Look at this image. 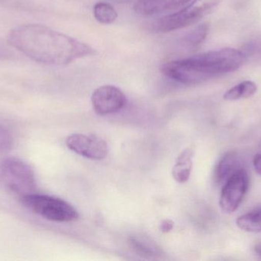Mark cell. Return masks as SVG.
Here are the masks:
<instances>
[{
    "mask_svg": "<svg viewBox=\"0 0 261 261\" xmlns=\"http://www.w3.org/2000/svg\"><path fill=\"white\" fill-rule=\"evenodd\" d=\"M193 151L191 149H186L178 156L173 169V176L179 183H184L190 179L193 168Z\"/></svg>",
    "mask_w": 261,
    "mask_h": 261,
    "instance_id": "obj_11",
    "label": "cell"
},
{
    "mask_svg": "<svg viewBox=\"0 0 261 261\" xmlns=\"http://www.w3.org/2000/svg\"><path fill=\"white\" fill-rule=\"evenodd\" d=\"M192 0H138L134 6L135 12L142 16H150L161 12L179 9Z\"/></svg>",
    "mask_w": 261,
    "mask_h": 261,
    "instance_id": "obj_9",
    "label": "cell"
},
{
    "mask_svg": "<svg viewBox=\"0 0 261 261\" xmlns=\"http://www.w3.org/2000/svg\"><path fill=\"white\" fill-rule=\"evenodd\" d=\"M249 176L242 167L225 182L221 192L219 205L225 213H233L240 206L248 192Z\"/></svg>",
    "mask_w": 261,
    "mask_h": 261,
    "instance_id": "obj_6",
    "label": "cell"
},
{
    "mask_svg": "<svg viewBox=\"0 0 261 261\" xmlns=\"http://www.w3.org/2000/svg\"><path fill=\"white\" fill-rule=\"evenodd\" d=\"M257 86L251 81H245L231 87L224 93L223 98L225 101H239L248 99L257 93Z\"/></svg>",
    "mask_w": 261,
    "mask_h": 261,
    "instance_id": "obj_12",
    "label": "cell"
},
{
    "mask_svg": "<svg viewBox=\"0 0 261 261\" xmlns=\"http://www.w3.org/2000/svg\"><path fill=\"white\" fill-rule=\"evenodd\" d=\"M221 0H192L180 10L165 15L155 21L153 30L158 32H173L191 26L202 19L217 7Z\"/></svg>",
    "mask_w": 261,
    "mask_h": 261,
    "instance_id": "obj_3",
    "label": "cell"
},
{
    "mask_svg": "<svg viewBox=\"0 0 261 261\" xmlns=\"http://www.w3.org/2000/svg\"><path fill=\"white\" fill-rule=\"evenodd\" d=\"M236 224L240 229L246 232H261V208L240 216Z\"/></svg>",
    "mask_w": 261,
    "mask_h": 261,
    "instance_id": "obj_13",
    "label": "cell"
},
{
    "mask_svg": "<svg viewBox=\"0 0 261 261\" xmlns=\"http://www.w3.org/2000/svg\"><path fill=\"white\" fill-rule=\"evenodd\" d=\"M241 168L240 160L236 152L229 151L223 155L216 164L213 179L217 185H223L234 172Z\"/></svg>",
    "mask_w": 261,
    "mask_h": 261,
    "instance_id": "obj_10",
    "label": "cell"
},
{
    "mask_svg": "<svg viewBox=\"0 0 261 261\" xmlns=\"http://www.w3.org/2000/svg\"><path fill=\"white\" fill-rule=\"evenodd\" d=\"M8 42L30 59L47 65H68L95 54L87 43L42 25L15 28L8 35Z\"/></svg>",
    "mask_w": 261,
    "mask_h": 261,
    "instance_id": "obj_1",
    "label": "cell"
},
{
    "mask_svg": "<svg viewBox=\"0 0 261 261\" xmlns=\"http://www.w3.org/2000/svg\"><path fill=\"white\" fill-rule=\"evenodd\" d=\"M91 101L95 112L104 116L122 110L126 104V97L116 86L103 85L94 90Z\"/></svg>",
    "mask_w": 261,
    "mask_h": 261,
    "instance_id": "obj_8",
    "label": "cell"
},
{
    "mask_svg": "<svg viewBox=\"0 0 261 261\" xmlns=\"http://www.w3.org/2000/svg\"><path fill=\"white\" fill-rule=\"evenodd\" d=\"M20 201L30 211L51 222H73L79 218L71 205L54 196L33 193L20 198Z\"/></svg>",
    "mask_w": 261,
    "mask_h": 261,
    "instance_id": "obj_4",
    "label": "cell"
},
{
    "mask_svg": "<svg viewBox=\"0 0 261 261\" xmlns=\"http://www.w3.org/2000/svg\"><path fill=\"white\" fill-rule=\"evenodd\" d=\"M253 165H254L255 171L261 176V153L255 155L253 159Z\"/></svg>",
    "mask_w": 261,
    "mask_h": 261,
    "instance_id": "obj_20",
    "label": "cell"
},
{
    "mask_svg": "<svg viewBox=\"0 0 261 261\" xmlns=\"http://www.w3.org/2000/svg\"><path fill=\"white\" fill-rule=\"evenodd\" d=\"M254 251H255V254L261 259V244L256 245Z\"/></svg>",
    "mask_w": 261,
    "mask_h": 261,
    "instance_id": "obj_21",
    "label": "cell"
},
{
    "mask_svg": "<svg viewBox=\"0 0 261 261\" xmlns=\"http://www.w3.org/2000/svg\"><path fill=\"white\" fill-rule=\"evenodd\" d=\"M0 171L6 185L20 198L35 191L36 180L33 169L22 159L14 156L6 158L1 162Z\"/></svg>",
    "mask_w": 261,
    "mask_h": 261,
    "instance_id": "obj_5",
    "label": "cell"
},
{
    "mask_svg": "<svg viewBox=\"0 0 261 261\" xmlns=\"http://www.w3.org/2000/svg\"><path fill=\"white\" fill-rule=\"evenodd\" d=\"M129 244L136 254H139L142 257H155L158 254V250L151 244L141 238L130 237Z\"/></svg>",
    "mask_w": 261,
    "mask_h": 261,
    "instance_id": "obj_16",
    "label": "cell"
},
{
    "mask_svg": "<svg viewBox=\"0 0 261 261\" xmlns=\"http://www.w3.org/2000/svg\"><path fill=\"white\" fill-rule=\"evenodd\" d=\"M248 60L261 64V38H256L245 43L241 49Z\"/></svg>",
    "mask_w": 261,
    "mask_h": 261,
    "instance_id": "obj_17",
    "label": "cell"
},
{
    "mask_svg": "<svg viewBox=\"0 0 261 261\" xmlns=\"http://www.w3.org/2000/svg\"><path fill=\"white\" fill-rule=\"evenodd\" d=\"M93 15L96 21L101 24H113L117 19V11L110 3L106 2H99L93 7Z\"/></svg>",
    "mask_w": 261,
    "mask_h": 261,
    "instance_id": "obj_14",
    "label": "cell"
},
{
    "mask_svg": "<svg viewBox=\"0 0 261 261\" xmlns=\"http://www.w3.org/2000/svg\"><path fill=\"white\" fill-rule=\"evenodd\" d=\"M245 61L246 58L242 51L225 48L168 61L161 66V70L176 82L194 85L236 72Z\"/></svg>",
    "mask_w": 261,
    "mask_h": 261,
    "instance_id": "obj_2",
    "label": "cell"
},
{
    "mask_svg": "<svg viewBox=\"0 0 261 261\" xmlns=\"http://www.w3.org/2000/svg\"><path fill=\"white\" fill-rule=\"evenodd\" d=\"M210 31V26L206 23L199 25L193 31L187 34L184 38V42L189 47H196L206 38Z\"/></svg>",
    "mask_w": 261,
    "mask_h": 261,
    "instance_id": "obj_15",
    "label": "cell"
},
{
    "mask_svg": "<svg viewBox=\"0 0 261 261\" xmlns=\"http://www.w3.org/2000/svg\"><path fill=\"white\" fill-rule=\"evenodd\" d=\"M66 144L76 154L93 160L105 159L110 151L107 143L95 135L74 133L67 136Z\"/></svg>",
    "mask_w": 261,
    "mask_h": 261,
    "instance_id": "obj_7",
    "label": "cell"
},
{
    "mask_svg": "<svg viewBox=\"0 0 261 261\" xmlns=\"http://www.w3.org/2000/svg\"><path fill=\"white\" fill-rule=\"evenodd\" d=\"M13 139L10 131L3 126L0 125V153H6L12 148Z\"/></svg>",
    "mask_w": 261,
    "mask_h": 261,
    "instance_id": "obj_18",
    "label": "cell"
},
{
    "mask_svg": "<svg viewBox=\"0 0 261 261\" xmlns=\"http://www.w3.org/2000/svg\"><path fill=\"white\" fill-rule=\"evenodd\" d=\"M173 228V222L170 220L163 221L161 225V230L162 232H170Z\"/></svg>",
    "mask_w": 261,
    "mask_h": 261,
    "instance_id": "obj_19",
    "label": "cell"
}]
</instances>
